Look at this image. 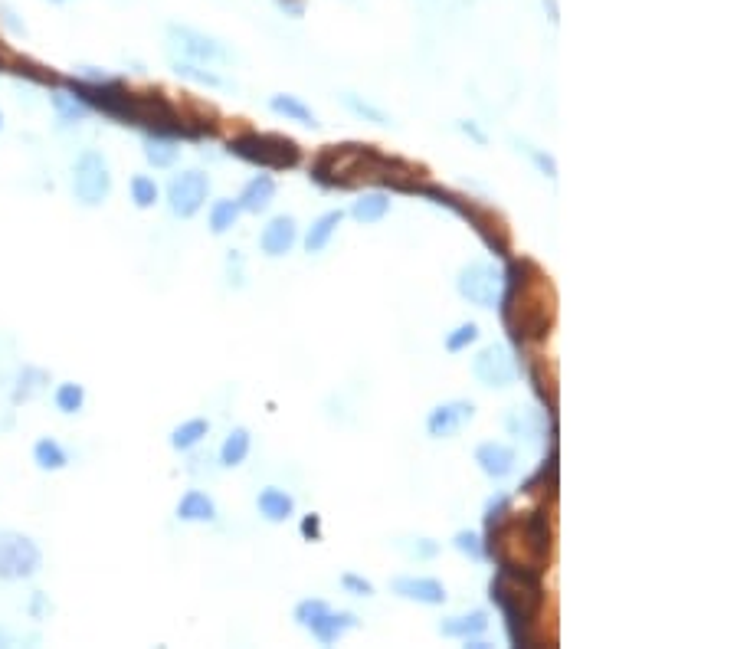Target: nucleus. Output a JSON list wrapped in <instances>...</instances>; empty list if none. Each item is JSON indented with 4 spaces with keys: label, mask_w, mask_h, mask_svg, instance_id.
Returning a JSON list of instances; mask_svg holds the SVG:
<instances>
[{
    "label": "nucleus",
    "mask_w": 737,
    "mask_h": 649,
    "mask_svg": "<svg viewBox=\"0 0 737 649\" xmlns=\"http://www.w3.org/2000/svg\"><path fill=\"white\" fill-rule=\"evenodd\" d=\"M498 312H502L508 338L515 345H531V341L548 338L554 325V289L548 276L528 259H521V263L508 259Z\"/></svg>",
    "instance_id": "nucleus-1"
},
{
    "label": "nucleus",
    "mask_w": 737,
    "mask_h": 649,
    "mask_svg": "<svg viewBox=\"0 0 737 649\" xmlns=\"http://www.w3.org/2000/svg\"><path fill=\"white\" fill-rule=\"evenodd\" d=\"M485 538H489L482 541L485 558H492L498 568L544 577V568L551 561V525L544 509H534L521 518L511 512L492 531H485Z\"/></svg>",
    "instance_id": "nucleus-2"
},
{
    "label": "nucleus",
    "mask_w": 737,
    "mask_h": 649,
    "mask_svg": "<svg viewBox=\"0 0 737 649\" xmlns=\"http://www.w3.org/2000/svg\"><path fill=\"white\" fill-rule=\"evenodd\" d=\"M489 600L502 610L505 633H508L511 646L528 649V646L541 643L538 620L544 617V604H548V600H544L541 577H528V574L498 568L492 584H489Z\"/></svg>",
    "instance_id": "nucleus-3"
},
{
    "label": "nucleus",
    "mask_w": 737,
    "mask_h": 649,
    "mask_svg": "<svg viewBox=\"0 0 737 649\" xmlns=\"http://www.w3.org/2000/svg\"><path fill=\"white\" fill-rule=\"evenodd\" d=\"M230 155L269 171H289L302 161V145L276 132H243L230 138Z\"/></svg>",
    "instance_id": "nucleus-4"
},
{
    "label": "nucleus",
    "mask_w": 737,
    "mask_h": 649,
    "mask_svg": "<svg viewBox=\"0 0 737 649\" xmlns=\"http://www.w3.org/2000/svg\"><path fill=\"white\" fill-rule=\"evenodd\" d=\"M292 617H295V623H299L302 630L312 633L322 646L338 643L341 636H348L354 627H358V613L335 610L322 597H305V600H299V604H295V610H292Z\"/></svg>",
    "instance_id": "nucleus-5"
},
{
    "label": "nucleus",
    "mask_w": 737,
    "mask_h": 649,
    "mask_svg": "<svg viewBox=\"0 0 737 649\" xmlns=\"http://www.w3.org/2000/svg\"><path fill=\"white\" fill-rule=\"evenodd\" d=\"M502 289H505V269L495 266L492 259H475V263H466L456 273V292L466 302L479 305V309H498Z\"/></svg>",
    "instance_id": "nucleus-6"
},
{
    "label": "nucleus",
    "mask_w": 737,
    "mask_h": 649,
    "mask_svg": "<svg viewBox=\"0 0 737 649\" xmlns=\"http://www.w3.org/2000/svg\"><path fill=\"white\" fill-rule=\"evenodd\" d=\"M43 568V551L30 535L0 528V581H30Z\"/></svg>",
    "instance_id": "nucleus-7"
},
{
    "label": "nucleus",
    "mask_w": 737,
    "mask_h": 649,
    "mask_svg": "<svg viewBox=\"0 0 737 649\" xmlns=\"http://www.w3.org/2000/svg\"><path fill=\"white\" fill-rule=\"evenodd\" d=\"M112 194V171L99 148H86L73 164V197L82 207H102Z\"/></svg>",
    "instance_id": "nucleus-8"
},
{
    "label": "nucleus",
    "mask_w": 737,
    "mask_h": 649,
    "mask_svg": "<svg viewBox=\"0 0 737 649\" xmlns=\"http://www.w3.org/2000/svg\"><path fill=\"white\" fill-rule=\"evenodd\" d=\"M168 46L177 59H190V63H230L233 53L227 50V43H220L217 37H210L204 30L194 27H181V23H171L168 27Z\"/></svg>",
    "instance_id": "nucleus-9"
},
{
    "label": "nucleus",
    "mask_w": 737,
    "mask_h": 649,
    "mask_svg": "<svg viewBox=\"0 0 737 649\" xmlns=\"http://www.w3.org/2000/svg\"><path fill=\"white\" fill-rule=\"evenodd\" d=\"M207 197H210V177L204 171L190 168V171H181V174L171 177V184H168V207H171V214L177 220L197 217L200 210H204Z\"/></svg>",
    "instance_id": "nucleus-10"
},
{
    "label": "nucleus",
    "mask_w": 737,
    "mask_h": 649,
    "mask_svg": "<svg viewBox=\"0 0 737 649\" xmlns=\"http://www.w3.org/2000/svg\"><path fill=\"white\" fill-rule=\"evenodd\" d=\"M472 374L482 387H511L518 381V358L502 341H492L472 358Z\"/></svg>",
    "instance_id": "nucleus-11"
},
{
    "label": "nucleus",
    "mask_w": 737,
    "mask_h": 649,
    "mask_svg": "<svg viewBox=\"0 0 737 649\" xmlns=\"http://www.w3.org/2000/svg\"><path fill=\"white\" fill-rule=\"evenodd\" d=\"M462 220H469V227L482 236V243L489 246L495 256H502V259L511 256V230H508V223H505L502 214H495L492 207H479V204H472V200H469V210H466V217H462Z\"/></svg>",
    "instance_id": "nucleus-12"
},
{
    "label": "nucleus",
    "mask_w": 737,
    "mask_h": 649,
    "mask_svg": "<svg viewBox=\"0 0 737 649\" xmlns=\"http://www.w3.org/2000/svg\"><path fill=\"white\" fill-rule=\"evenodd\" d=\"M472 417H475L472 400H446V404H436L426 413V433H430L433 440H449V436H456L466 423H472Z\"/></svg>",
    "instance_id": "nucleus-13"
},
{
    "label": "nucleus",
    "mask_w": 737,
    "mask_h": 649,
    "mask_svg": "<svg viewBox=\"0 0 737 649\" xmlns=\"http://www.w3.org/2000/svg\"><path fill=\"white\" fill-rule=\"evenodd\" d=\"M390 590L400 600H410V604H423V607H443L449 594L446 584L439 577H416V574H400L390 581Z\"/></svg>",
    "instance_id": "nucleus-14"
},
{
    "label": "nucleus",
    "mask_w": 737,
    "mask_h": 649,
    "mask_svg": "<svg viewBox=\"0 0 737 649\" xmlns=\"http://www.w3.org/2000/svg\"><path fill=\"white\" fill-rule=\"evenodd\" d=\"M295 243H299V220L292 214H276L259 233V250L269 259H282L285 253H292Z\"/></svg>",
    "instance_id": "nucleus-15"
},
{
    "label": "nucleus",
    "mask_w": 737,
    "mask_h": 649,
    "mask_svg": "<svg viewBox=\"0 0 737 649\" xmlns=\"http://www.w3.org/2000/svg\"><path fill=\"white\" fill-rule=\"evenodd\" d=\"M475 466H479L489 479L502 482V479H508L511 472L518 469V453L511 450L508 443L485 440V443L475 446Z\"/></svg>",
    "instance_id": "nucleus-16"
},
{
    "label": "nucleus",
    "mask_w": 737,
    "mask_h": 649,
    "mask_svg": "<svg viewBox=\"0 0 737 649\" xmlns=\"http://www.w3.org/2000/svg\"><path fill=\"white\" fill-rule=\"evenodd\" d=\"M272 200H276V177L272 174H256L249 177L246 187L240 191V197H236V204H240L243 214H266V210L272 207Z\"/></svg>",
    "instance_id": "nucleus-17"
},
{
    "label": "nucleus",
    "mask_w": 737,
    "mask_h": 649,
    "mask_svg": "<svg viewBox=\"0 0 737 649\" xmlns=\"http://www.w3.org/2000/svg\"><path fill=\"white\" fill-rule=\"evenodd\" d=\"M217 502H213V495H207L204 489H187L181 495V502H177V518L181 522H190V525H207V522H217Z\"/></svg>",
    "instance_id": "nucleus-18"
},
{
    "label": "nucleus",
    "mask_w": 737,
    "mask_h": 649,
    "mask_svg": "<svg viewBox=\"0 0 737 649\" xmlns=\"http://www.w3.org/2000/svg\"><path fill=\"white\" fill-rule=\"evenodd\" d=\"M256 512L263 515L269 525L289 522V518L295 515V499H292V492H285V489H279V486L259 489V495H256Z\"/></svg>",
    "instance_id": "nucleus-19"
},
{
    "label": "nucleus",
    "mask_w": 737,
    "mask_h": 649,
    "mask_svg": "<svg viewBox=\"0 0 737 649\" xmlns=\"http://www.w3.org/2000/svg\"><path fill=\"white\" fill-rule=\"evenodd\" d=\"M489 623V610H469L459 613V617L439 620V636H446V640H472V636H482L489 630Z\"/></svg>",
    "instance_id": "nucleus-20"
},
{
    "label": "nucleus",
    "mask_w": 737,
    "mask_h": 649,
    "mask_svg": "<svg viewBox=\"0 0 737 649\" xmlns=\"http://www.w3.org/2000/svg\"><path fill=\"white\" fill-rule=\"evenodd\" d=\"M269 112L285 118V122H295V125H305V128H318V115L308 109V105L292 96V92H276V96H269Z\"/></svg>",
    "instance_id": "nucleus-21"
},
{
    "label": "nucleus",
    "mask_w": 737,
    "mask_h": 649,
    "mask_svg": "<svg viewBox=\"0 0 737 649\" xmlns=\"http://www.w3.org/2000/svg\"><path fill=\"white\" fill-rule=\"evenodd\" d=\"M344 223V210H328V214H322L318 217L312 227L305 230V253H325L328 250V243L335 240V233H338V227Z\"/></svg>",
    "instance_id": "nucleus-22"
},
{
    "label": "nucleus",
    "mask_w": 737,
    "mask_h": 649,
    "mask_svg": "<svg viewBox=\"0 0 737 649\" xmlns=\"http://www.w3.org/2000/svg\"><path fill=\"white\" fill-rule=\"evenodd\" d=\"M145 161L151 168H174V161L181 158V141L171 138V135H154V132H145Z\"/></svg>",
    "instance_id": "nucleus-23"
},
{
    "label": "nucleus",
    "mask_w": 737,
    "mask_h": 649,
    "mask_svg": "<svg viewBox=\"0 0 737 649\" xmlns=\"http://www.w3.org/2000/svg\"><path fill=\"white\" fill-rule=\"evenodd\" d=\"M348 214L361 223V227H371V223H380L387 214H390V194L384 191H371V194H361L358 200L351 204Z\"/></svg>",
    "instance_id": "nucleus-24"
},
{
    "label": "nucleus",
    "mask_w": 737,
    "mask_h": 649,
    "mask_svg": "<svg viewBox=\"0 0 737 649\" xmlns=\"http://www.w3.org/2000/svg\"><path fill=\"white\" fill-rule=\"evenodd\" d=\"M249 450H253V433H249L246 427H233L227 433V440H223V446H220V466L223 469L243 466Z\"/></svg>",
    "instance_id": "nucleus-25"
},
{
    "label": "nucleus",
    "mask_w": 737,
    "mask_h": 649,
    "mask_svg": "<svg viewBox=\"0 0 737 649\" xmlns=\"http://www.w3.org/2000/svg\"><path fill=\"white\" fill-rule=\"evenodd\" d=\"M33 463H37L40 472H59L69 466V453L56 436H40V440L33 443Z\"/></svg>",
    "instance_id": "nucleus-26"
},
{
    "label": "nucleus",
    "mask_w": 737,
    "mask_h": 649,
    "mask_svg": "<svg viewBox=\"0 0 737 649\" xmlns=\"http://www.w3.org/2000/svg\"><path fill=\"white\" fill-rule=\"evenodd\" d=\"M210 433V420H204V417H190V420H184V423H177V427L171 430V450H177V453H187V450H194V446H200L204 443V436Z\"/></svg>",
    "instance_id": "nucleus-27"
},
{
    "label": "nucleus",
    "mask_w": 737,
    "mask_h": 649,
    "mask_svg": "<svg viewBox=\"0 0 737 649\" xmlns=\"http://www.w3.org/2000/svg\"><path fill=\"white\" fill-rule=\"evenodd\" d=\"M50 105H53V112L59 115V122H66V125H79V122H86V118L92 115L89 105L82 102L79 96H73V92H50Z\"/></svg>",
    "instance_id": "nucleus-28"
},
{
    "label": "nucleus",
    "mask_w": 737,
    "mask_h": 649,
    "mask_svg": "<svg viewBox=\"0 0 737 649\" xmlns=\"http://www.w3.org/2000/svg\"><path fill=\"white\" fill-rule=\"evenodd\" d=\"M240 204H236L233 197H220V200H213L210 204V233L213 236H223V233H230L233 227H236V220H240Z\"/></svg>",
    "instance_id": "nucleus-29"
},
{
    "label": "nucleus",
    "mask_w": 737,
    "mask_h": 649,
    "mask_svg": "<svg viewBox=\"0 0 737 649\" xmlns=\"http://www.w3.org/2000/svg\"><path fill=\"white\" fill-rule=\"evenodd\" d=\"M171 69L181 79H190L197 82V86H210V89H227V79H220L217 73H210V69H204V63H190V59H177L171 56Z\"/></svg>",
    "instance_id": "nucleus-30"
},
{
    "label": "nucleus",
    "mask_w": 737,
    "mask_h": 649,
    "mask_svg": "<svg viewBox=\"0 0 737 649\" xmlns=\"http://www.w3.org/2000/svg\"><path fill=\"white\" fill-rule=\"evenodd\" d=\"M53 404L59 413H66V417H73L82 407H86V387L76 384V381H63L53 391Z\"/></svg>",
    "instance_id": "nucleus-31"
},
{
    "label": "nucleus",
    "mask_w": 737,
    "mask_h": 649,
    "mask_svg": "<svg viewBox=\"0 0 737 649\" xmlns=\"http://www.w3.org/2000/svg\"><path fill=\"white\" fill-rule=\"evenodd\" d=\"M128 194H132V204L138 210H151L161 200V187H158V181H154V177L135 174L132 181H128Z\"/></svg>",
    "instance_id": "nucleus-32"
},
{
    "label": "nucleus",
    "mask_w": 737,
    "mask_h": 649,
    "mask_svg": "<svg viewBox=\"0 0 737 649\" xmlns=\"http://www.w3.org/2000/svg\"><path fill=\"white\" fill-rule=\"evenodd\" d=\"M46 381H50V377H46V371H40V368H23L20 377H17V387H14V404H27V400H33V397L43 391Z\"/></svg>",
    "instance_id": "nucleus-33"
},
{
    "label": "nucleus",
    "mask_w": 737,
    "mask_h": 649,
    "mask_svg": "<svg viewBox=\"0 0 737 649\" xmlns=\"http://www.w3.org/2000/svg\"><path fill=\"white\" fill-rule=\"evenodd\" d=\"M341 102H344V109L354 112L358 118H367V122H374V125H390V115L384 109H377V105H371L367 99L354 96V92H341Z\"/></svg>",
    "instance_id": "nucleus-34"
},
{
    "label": "nucleus",
    "mask_w": 737,
    "mask_h": 649,
    "mask_svg": "<svg viewBox=\"0 0 737 649\" xmlns=\"http://www.w3.org/2000/svg\"><path fill=\"white\" fill-rule=\"evenodd\" d=\"M479 335H482L479 325H475V322H462V325H456L453 332L446 335L443 345H446L449 354H459V351H466L469 345H475V341H479Z\"/></svg>",
    "instance_id": "nucleus-35"
},
{
    "label": "nucleus",
    "mask_w": 737,
    "mask_h": 649,
    "mask_svg": "<svg viewBox=\"0 0 737 649\" xmlns=\"http://www.w3.org/2000/svg\"><path fill=\"white\" fill-rule=\"evenodd\" d=\"M397 548L407 554V558L433 561L439 554V541H433V538H403V541H397Z\"/></svg>",
    "instance_id": "nucleus-36"
},
{
    "label": "nucleus",
    "mask_w": 737,
    "mask_h": 649,
    "mask_svg": "<svg viewBox=\"0 0 737 649\" xmlns=\"http://www.w3.org/2000/svg\"><path fill=\"white\" fill-rule=\"evenodd\" d=\"M511 505H515V499H511V495H505V492H498V495H492L489 502H485V531H492L498 522H502V518H508L511 515Z\"/></svg>",
    "instance_id": "nucleus-37"
},
{
    "label": "nucleus",
    "mask_w": 737,
    "mask_h": 649,
    "mask_svg": "<svg viewBox=\"0 0 737 649\" xmlns=\"http://www.w3.org/2000/svg\"><path fill=\"white\" fill-rule=\"evenodd\" d=\"M453 548L459 554H466V558H472V561H485V545H482V538L475 535V531H456Z\"/></svg>",
    "instance_id": "nucleus-38"
},
{
    "label": "nucleus",
    "mask_w": 737,
    "mask_h": 649,
    "mask_svg": "<svg viewBox=\"0 0 737 649\" xmlns=\"http://www.w3.org/2000/svg\"><path fill=\"white\" fill-rule=\"evenodd\" d=\"M521 151H525V155L534 161V168H538L544 177H551V181H557V161L548 155V151L534 148V145H528V141H525V145H521Z\"/></svg>",
    "instance_id": "nucleus-39"
},
{
    "label": "nucleus",
    "mask_w": 737,
    "mask_h": 649,
    "mask_svg": "<svg viewBox=\"0 0 737 649\" xmlns=\"http://www.w3.org/2000/svg\"><path fill=\"white\" fill-rule=\"evenodd\" d=\"M341 587L348 590V594H354V597H374V584L367 581V577L354 574V571L341 574Z\"/></svg>",
    "instance_id": "nucleus-40"
},
{
    "label": "nucleus",
    "mask_w": 737,
    "mask_h": 649,
    "mask_svg": "<svg viewBox=\"0 0 737 649\" xmlns=\"http://www.w3.org/2000/svg\"><path fill=\"white\" fill-rule=\"evenodd\" d=\"M299 531H302V538H305V541H322V515H318V512L305 515V518H302V525H299Z\"/></svg>",
    "instance_id": "nucleus-41"
},
{
    "label": "nucleus",
    "mask_w": 737,
    "mask_h": 649,
    "mask_svg": "<svg viewBox=\"0 0 737 649\" xmlns=\"http://www.w3.org/2000/svg\"><path fill=\"white\" fill-rule=\"evenodd\" d=\"M459 132H462V135H469V138L475 141V145H489V138H485V132H482V128L475 125V122H469V118H462V122H459Z\"/></svg>",
    "instance_id": "nucleus-42"
},
{
    "label": "nucleus",
    "mask_w": 737,
    "mask_h": 649,
    "mask_svg": "<svg viewBox=\"0 0 737 649\" xmlns=\"http://www.w3.org/2000/svg\"><path fill=\"white\" fill-rule=\"evenodd\" d=\"M43 613H46V597L37 590V594H33V617H43Z\"/></svg>",
    "instance_id": "nucleus-43"
},
{
    "label": "nucleus",
    "mask_w": 737,
    "mask_h": 649,
    "mask_svg": "<svg viewBox=\"0 0 737 649\" xmlns=\"http://www.w3.org/2000/svg\"><path fill=\"white\" fill-rule=\"evenodd\" d=\"M10 643H14V636H10L7 630H0V646H10Z\"/></svg>",
    "instance_id": "nucleus-44"
},
{
    "label": "nucleus",
    "mask_w": 737,
    "mask_h": 649,
    "mask_svg": "<svg viewBox=\"0 0 737 649\" xmlns=\"http://www.w3.org/2000/svg\"><path fill=\"white\" fill-rule=\"evenodd\" d=\"M0 132H4V112H0Z\"/></svg>",
    "instance_id": "nucleus-45"
},
{
    "label": "nucleus",
    "mask_w": 737,
    "mask_h": 649,
    "mask_svg": "<svg viewBox=\"0 0 737 649\" xmlns=\"http://www.w3.org/2000/svg\"><path fill=\"white\" fill-rule=\"evenodd\" d=\"M50 4H66V0H50Z\"/></svg>",
    "instance_id": "nucleus-46"
}]
</instances>
